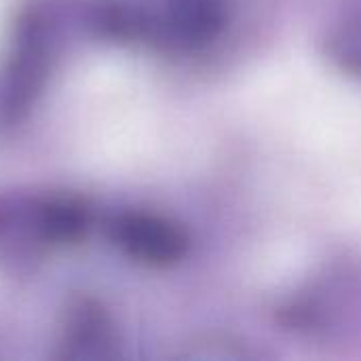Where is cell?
Instances as JSON below:
<instances>
[{
	"instance_id": "1",
	"label": "cell",
	"mask_w": 361,
	"mask_h": 361,
	"mask_svg": "<svg viewBox=\"0 0 361 361\" xmlns=\"http://www.w3.org/2000/svg\"><path fill=\"white\" fill-rule=\"evenodd\" d=\"M118 239L123 245L146 260H169L180 254V237L163 222L131 216L118 224Z\"/></svg>"
}]
</instances>
